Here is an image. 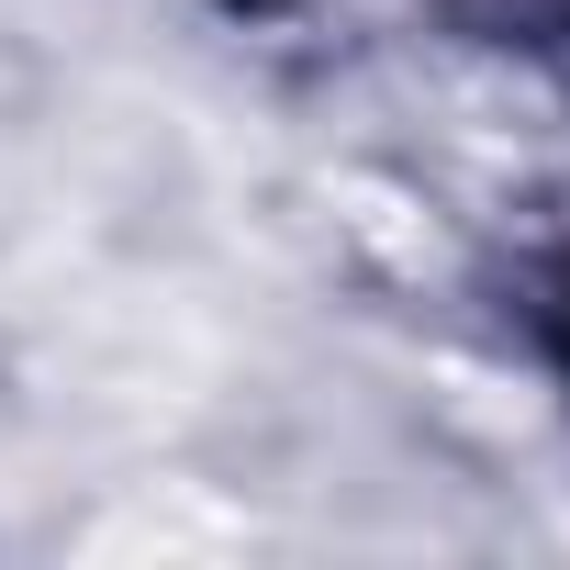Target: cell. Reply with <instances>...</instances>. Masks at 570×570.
<instances>
[{
    "label": "cell",
    "instance_id": "cell-1",
    "mask_svg": "<svg viewBox=\"0 0 570 570\" xmlns=\"http://www.w3.org/2000/svg\"><path fill=\"white\" fill-rule=\"evenodd\" d=\"M548 347H559V370H570V257H559V279H548Z\"/></svg>",
    "mask_w": 570,
    "mask_h": 570
}]
</instances>
